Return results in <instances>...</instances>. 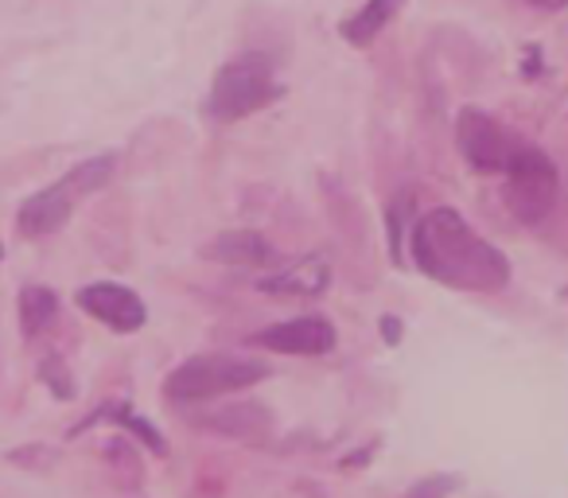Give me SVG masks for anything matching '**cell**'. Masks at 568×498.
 <instances>
[{
    "label": "cell",
    "mask_w": 568,
    "mask_h": 498,
    "mask_svg": "<svg viewBox=\"0 0 568 498\" xmlns=\"http://www.w3.org/2000/svg\"><path fill=\"white\" fill-rule=\"evenodd\" d=\"M413 262L425 277L464 293H498L510 281V262L479 237L452 206H436L413 226Z\"/></svg>",
    "instance_id": "1"
},
{
    "label": "cell",
    "mask_w": 568,
    "mask_h": 498,
    "mask_svg": "<svg viewBox=\"0 0 568 498\" xmlns=\"http://www.w3.org/2000/svg\"><path fill=\"white\" fill-rule=\"evenodd\" d=\"M268 378V366L257 358H237V355H199L180 363L164 382V394L172 402H211V397L234 394V389L257 386Z\"/></svg>",
    "instance_id": "2"
},
{
    "label": "cell",
    "mask_w": 568,
    "mask_h": 498,
    "mask_svg": "<svg viewBox=\"0 0 568 498\" xmlns=\"http://www.w3.org/2000/svg\"><path fill=\"white\" fill-rule=\"evenodd\" d=\"M276 98V79H273V63L257 51L250 55H237L214 74L211 82V118L219 121H242L250 113L265 110Z\"/></svg>",
    "instance_id": "3"
},
{
    "label": "cell",
    "mask_w": 568,
    "mask_h": 498,
    "mask_svg": "<svg viewBox=\"0 0 568 498\" xmlns=\"http://www.w3.org/2000/svg\"><path fill=\"white\" fill-rule=\"evenodd\" d=\"M552 203H557V167L541 149L518 141L506 164V206L518 222L537 226L549 218Z\"/></svg>",
    "instance_id": "4"
},
{
    "label": "cell",
    "mask_w": 568,
    "mask_h": 498,
    "mask_svg": "<svg viewBox=\"0 0 568 498\" xmlns=\"http://www.w3.org/2000/svg\"><path fill=\"white\" fill-rule=\"evenodd\" d=\"M456 144L464 152V160L475 172H506L510 152L518 141H510L503 125L483 110H459L456 118Z\"/></svg>",
    "instance_id": "5"
},
{
    "label": "cell",
    "mask_w": 568,
    "mask_h": 498,
    "mask_svg": "<svg viewBox=\"0 0 568 498\" xmlns=\"http://www.w3.org/2000/svg\"><path fill=\"white\" fill-rule=\"evenodd\" d=\"M79 308L87 316H94L98 324L113 327V332H136L149 319L141 296L125 285H113V281H98V285L79 288Z\"/></svg>",
    "instance_id": "6"
},
{
    "label": "cell",
    "mask_w": 568,
    "mask_h": 498,
    "mask_svg": "<svg viewBox=\"0 0 568 498\" xmlns=\"http://www.w3.org/2000/svg\"><path fill=\"white\" fill-rule=\"evenodd\" d=\"M79 199H87V195H82L79 183L71 180V172H67L59 183L43 187L40 195H32L24 206H20V214H17L20 234H24V237L55 234V230L63 226L67 218H71V211H74V203H79Z\"/></svg>",
    "instance_id": "7"
},
{
    "label": "cell",
    "mask_w": 568,
    "mask_h": 498,
    "mask_svg": "<svg viewBox=\"0 0 568 498\" xmlns=\"http://www.w3.org/2000/svg\"><path fill=\"white\" fill-rule=\"evenodd\" d=\"M250 343L268 350H281V355H327L335 347V327L327 319L304 316L288 319V324H273L265 332H257Z\"/></svg>",
    "instance_id": "8"
},
{
    "label": "cell",
    "mask_w": 568,
    "mask_h": 498,
    "mask_svg": "<svg viewBox=\"0 0 568 498\" xmlns=\"http://www.w3.org/2000/svg\"><path fill=\"white\" fill-rule=\"evenodd\" d=\"M191 425L214 436H230V440H265L273 433V413L257 402H237V405H219V409L191 417Z\"/></svg>",
    "instance_id": "9"
},
{
    "label": "cell",
    "mask_w": 568,
    "mask_h": 498,
    "mask_svg": "<svg viewBox=\"0 0 568 498\" xmlns=\"http://www.w3.org/2000/svg\"><path fill=\"white\" fill-rule=\"evenodd\" d=\"M327 285H332V265H327L324 254L301 257L288 270L257 281L261 293H273V296H320Z\"/></svg>",
    "instance_id": "10"
},
{
    "label": "cell",
    "mask_w": 568,
    "mask_h": 498,
    "mask_svg": "<svg viewBox=\"0 0 568 498\" xmlns=\"http://www.w3.org/2000/svg\"><path fill=\"white\" fill-rule=\"evenodd\" d=\"M199 254L219 265H265L273 257V245L257 230H226V234H214L211 242H203Z\"/></svg>",
    "instance_id": "11"
},
{
    "label": "cell",
    "mask_w": 568,
    "mask_h": 498,
    "mask_svg": "<svg viewBox=\"0 0 568 498\" xmlns=\"http://www.w3.org/2000/svg\"><path fill=\"white\" fill-rule=\"evenodd\" d=\"M405 0H366L363 9L355 12V17L343 24V40L355 43V48H366V43H374L382 35V28L389 24V20L402 12Z\"/></svg>",
    "instance_id": "12"
},
{
    "label": "cell",
    "mask_w": 568,
    "mask_h": 498,
    "mask_svg": "<svg viewBox=\"0 0 568 498\" xmlns=\"http://www.w3.org/2000/svg\"><path fill=\"white\" fill-rule=\"evenodd\" d=\"M55 316H59V301L51 288L28 285L24 293H20V327H24L28 339H40V335L55 324Z\"/></svg>",
    "instance_id": "13"
},
{
    "label": "cell",
    "mask_w": 568,
    "mask_h": 498,
    "mask_svg": "<svg viewBox=\"0 0 568 498\" xmlns=\"http://www.w3.org/2000/svg\"><path fill=\"white\" fill-rule=\"evenodd\" d=\"M98 417H110V420H118V425H125L129 433H136V436H141V440L149 444V448H156L160 456H164V451H168L164 436H160L156 428L149 425V420H141V417H136V413L129 409V402H125V405H121V402H110V409H105V413H98Z\"/></svg>",
    "instance_id": "14"
},
{
    "label": "cell",
    "mask_w": 568,
    "mask_h": 498,
    "mask_svg": "<svg viewBox=\"0 0 568 498\" xmlns=\"http://www.w3.org/2000/svg\"><path fill=\"white\" fill-rule=\"evenodd\" d=\"M113 164H118V160H113V156H94V160H82V164H74V167H71V180L79 183V191H82V195H94V191H102L105 183H110Z\"/></svg>",
    "instance_id": "15"
},
{
    "label": "cell",
    "mask_w": 568,
    "mask_h": 498,
    "mask_svg": "<svg viewBox=\"0 0 568 498\" xmlns=\"http://www.w3.org/2000/svg\"><path fill=\"white\" fill-rule=\"evenodd\" d=\"M40 378L48 382L51 394L63 397V402H71V397H74V382H71V370H67L63 358H55V355L43 358V363H40Z\"/></svg>",
    "instance_id": "16"
},
{
    "label": "cell",
    "mask_w": 568,
    "mask_h": 498,
    "mask_svg": "<svg viewBox=\"0 0 568 498\" xmlns=\"http://www.w3.org/2000/svg\"><path fill=\"white\" fill-rule=\"evenodd\" d=\"M456 487H459L456 475H428V479L413 482V487L405 490V498H448Z\"/></svg>",
    "instance_id": "17"
},
{
    "label": "cell",
    "mask_w": 568,
    "mask_h": 498,
    "mask_svg": "<svg viewBox=\"0 0 568 498\" xmlns=\"http://www.w3.org/2000/svg\"><path fill=\"white\" fill-rule=\"evenodd\" d=\"M382 332H386V343H397L402 327H397V319H382Z\"/></svg>",
    "instance_id": "18"
},
{
    "label": "cell",
    "mask_w": 568,
    "mask_h": 498,
    "mask_svg": "<svg viewBox=\"0 0 568 498\" xmlns=\"http://www.w3.org/2000/svg\"><path fill=\"white\" fill-rule=\"evenodd\" d=\"M0 257H4V245H0Z\"/></svg>",
    "instance_id": "19"
}]
</instances>
